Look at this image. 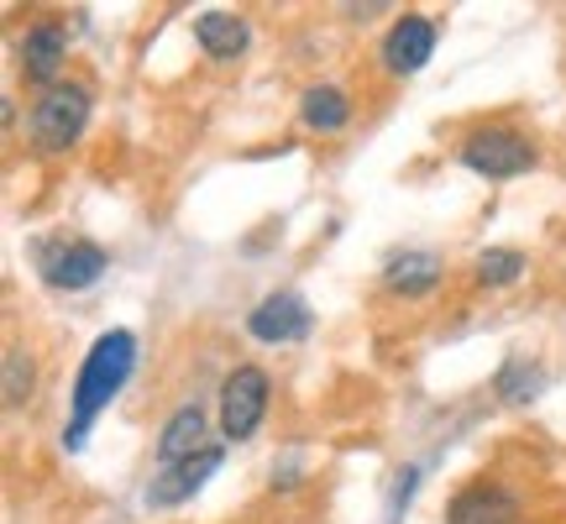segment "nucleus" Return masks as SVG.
<instances>
[{
    "label": "nucleus",
    "instance_id": "1",
    "mask_svg": "<svg viewBox=\"0 0 566 524\" xmlns=\"http://www.w3.org/2000/svg\"><path fill=\"white\" fill-rule=\"evenodd\" d=\"M132 367H137V336H132V331H105L101 342L90 346L80 378H74V415H69V430H63V446H69V451H84L95 415L126 388Z\"/></svg>",
    "mask_w": 566,
    "mask_h": 524
},
{
    "label": "nucleus",
    "instance_id": "2",
    "mask_svg": "<svg viewBox=\"0 0 566 524\" xmlns=\"http://www.w3.org/2000/svg\"><path fill=\"white\" fill-rule=\"evenodd\" d=\"M90 90L74 80H59L53 90H42L38 105H32V116H27V137L38 153H69L74 142L84 137V126H90Z\"/></svg>",
    "mask_w": 566,
    "mask_h": 524
},
{
    "label": "nucleus",
    "instance_id": "3",
    "mask_svg": "<svg viewBox=\"0 0 566 524\" xmlns=\"http://www.w3.org/2000/svg\"><path fill=\"white\" fill-rule=\"evenodd\" d=\"M462 168H472L478 179H493V184L520 179V174L535 168V147L514 126H483V132H472L462 142Z\"/></svg>",
    "mask_w": 566,
    "mask_h": 524
},
{
    "label": "nucleus",
    "instance_id": "4",
    "mask_svg": "<svg viewBox=\"0 0 566 524\" xmlns=\"http://www.w3.org/2000/svg\"><path fill=\"white\" fill-rule=\"evenodd\" d=\"M263 415H268V373L247 363L221 384V436L226 441H252Z\"/></svg>",
    "mask_w": 566,
    "mask_h": 524
},
{
    "label": "nucleus",
    "instance_id": "5",
    "mask_svg": "<svg viewBox=\"0 0 566 524\" xmlns=\"http://www.w3.org/2000/svg\"><path fill=\"white\" fill-rule=\"evenodd\" d=\"M247 331H252V342H263V346L304 342V336L315 331V310L304 304V294L283 289V294H268V300L247 315Z\"/></svg>",
    "mask_w": 566,
    "mask_h": 524
},
{
    "label": "nucleus",
    "instance_id": "6",
    "mask_svg": "<svg viewBox=\"0 0 566 524\" xmlns=\"http://www.w3.org/2000/svg\"><path fill=\"white\" fill-rule=\"evenodd\" d=\"M226 462L221 446H210L205 457H195V462H179V467H158L153 472V483H147V504L153 509H174L184 504V499H195L210 478H216V467Z\"/></svg>",
    "mask_w": 566,
    "mask_h": 524
},
{
    "label": "nucleus",
    "instance_id": "7",
    "mask_svg": "<svg viewBox=\"0 0 566 524\" xmlns=\"http://www.w3.org/2000/svg\"><path fill=\"white\" fill-rule=\"evenodd\" d=\"M520 520V499L509 493V488L488 483V478H478V483H467L451 504H446V524H514Z\"/></svg>",
    "mask_w": 566,
    "mask_h": 524
},
{
    "label": "nucleus",
    "instance_id": "8",
    "mask_svg": "<svg viewBox=\"0 0 566 524\" xmlns=\"http://www.w3.org/2000/svg\"><path fill=\"white\" fill-rule=\"evenodd\" d=\"M42 279L53 283V289H90V283L105 273V247L95 242H59L48 247L38 258Z\"/></svg>",
    "mask_w": 566,
    "mask_h": 524
},
{
    "label": "nucleus",
    "instance_id": "9",
    "mask_svg": "<svg viewBox=\"0 0 566 524\" xmlns=\"http://www.w3.org/2000/svg\"><path fill=\"white\" fill-rule=\"evenodd\" d=\"M430 53H436V21L430 17H399L394 27H388L384 38V63L388 74H415V69H424L430 63Z\"/></svg>",
    "mask_w": 566,
    "mask_h": 524
},
{
    "label": "nucleus",
    "instance_id": "10",
    "mask_svg": "<svg viewBox=\"0 0 566 524\" xmlns=\"http://www.w3.org/2000/svg\"><path fill=\"white\" fill-rule=\"evenodd\" d=\"M63 59H69V32H63L59 21H32L27 38H21V69H27V80L53 90Z\"/></svg>",
    "mask_w": 566,
    "mask_h": 524
},
{
    "label": "nucleus",
    "instance_id": "11",
    "mask_svg": "<svg viewBox=\"0 0 566 524\" xmlns=\"http://www.w3.org/2000/svg\"><path fill=\"white\" fill-rule=\"evenodd\" d=\"M210 451V425H205V409L200 404H184L168 415L158 436V467H179V462H195Z\"/></svg>",
    "mask_w": 566,
    "mask_h": 524
},
{
    "label": "nucleus",
    "instance_id": "12",
    "mask_svg": "<svg viewBox=\"0 0 566 524\" xmlns=\"http://www.w3.org/2000/svg\"><path fill=\"white\" fill-rule=\"evenodd\" d=\"M195 38H200V48L210 59L226 63V59H242L252 32H247V21L231 17V11H205V17H195Z\"/></svg>",
    "mask_w": 566,
    "mask_h": 524
},
{
    "label": "nucleus",
    "instance_id": "13",
    "mask_svg": "<svg viewBox=\"0 0 566 524\" xmlns=\"http://www.w3.org/2000/svg\"><path fill=\"white\" fill-rule=\"evenodd\" d=\"M384 283L394 294H405V300H420V294H430L441 283V262L430 258V252H399V258L388 262Z\"/></svg>",
    "mask_w": 566,
    "mask_h": 524
},
{
    "label": "nucleus",
    "instance_id": "14",
    "mask_svg": "<svg viewBox=\"0 0 566 524\" xmlns=\"http://www.w3.org/2000/svg\"><path fill=\"white\" fill-rule=\"evenodd\" d=\"M300 122L310 126V132H342V126L352 122V101H346L336 84H310L300 101Z\"/></svg>",
    "mask_w": 566,
    "mask_h": 524
},
{
    "label": "nucleus",
    "instance_id": "15",
    "mask_svg": "<svg viewBox=\"0 0 566 524\" xmlns=\"http://www.w3.org/2000/svg\"><path fill=\"white\" fill-rule=\"evenodd\" d=\"M541 384H546V367L541 363H509L504 373H499V399L525 404L541 394Z\"/></svg>",
    "mask_w": 566,
    "mask_h": 524
},
{
    "label": "nucleus",
    "instance_id": "16",
    "mask_svg": "<svg viewBox=\"0 0 566 524\" xmlns=\"http://www.w3.org/2000/svg\"><path fill=\"white\" fill-rule=\"evenodd\" d=\"M525 273V258L514 252V247H488L483 258H478V283L488 289H499V283H514Z\"/></svg>",
    "mask_w": 566,
    "mask_h": 524
},
{
    "label": "nucleus",
    "instance_id": "17",
    "mask_svg": "<svg viewBox=\"0 0 566 524\" xmlns=\"http://www.w3.org/2000/svg\"><path fill=\"white\" fill-rule=\"evenodd\" d=\"M27 394H32V357H27L21 346H11V352H6V404L17 409Z\"/></svg>",
    "mask_w": 566,
    "mask_h": 524
}]
</instances>
